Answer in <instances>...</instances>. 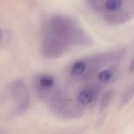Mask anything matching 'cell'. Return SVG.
I'll use <instances>...</instances> for the list:
<instances>
[{
    "label": "cell",
    "instance_id": "cell-1",
    "mask_svg": "<svg viewBox=\"0 0 134 134\" xmlns=\"http://www.w3.org/2000/svg\"><path fill=\"white\" fill-rule=\"evenodd\" d=\"M42 30L48 32L68 46L88 44L90 39L79 25L71 18L61 15L51 17L44 23Z\"/></svg>",
    "mask_w": 134,
    "mask_h": 134
},
{
    "label": "cell",
    "instance_id": "cell-2",
    "mask_svg": "<svg viewBox=\"0 0 134 134\" xmlns=\"http://www.w3.org/2000/svg\"><path fill=\"white\" fill-rule=\"evenodd\" d=\"M7 92L15 103V115L22 114L29 108L30 95L27 87L21 80H17L10 83L7 87Z\"/></svg>",
    "mask_w": 134,
    "mask_h": 134
},
{
    "label": "cell",
    "instance_id": "cell-3",
    "mask_svg": "<svg viewBox=\"0 0 134 134\" xmlns=\"http://www.w3.org/2000/svg\"><path fill=\"white\" fill-rule=\"evenodd\" d=\"M42 54L47 58L60 57L67 50L69 46L50 34L42 30Z\"/></svg>",
    "mask_w": 134,
    "mask_h": 134
},
{
    "label": "cell",
    "instance_id": "cell-4",
    "mask_svg": "<svg viewBox=\"0 0 134 134\" xmlns=\"http://www.w3.org/2000/svg\"><path fill=\"white\" fill-rule=\"evenodd\" d=\"M124 3V0H86L90 8L104 14L122 9Z\"/></svg>",
    "mask_w": 134,
    "mask_h": 134
},
{
    "label": "cell",
    "instance_id": "cell-5",
    "mask_svg": "<svg viewBox=\"0 0 134 134\" xmlns=\"http://www.w3.org/2000/svg\"><path fill=\"white\" fill-rule=\"evenodd\" d=\"M104 17L107 23L113 25L123 24L130 19L129 13L122 9L116 12L105 14Z\"/></svg>",
    "mask_w": 134,
    "mask_h": 134
},
{
    "label": "cell",
    "instance_id": "cell-6",
    "mask_svg": "<svg viewBox=\"0 0 134 134\" xmlns=\"http://www.w3.org/2000/svg\"><path fill=\"white\" fill-rule=\"evenodd\" d=\"M35 85L44 88H52L54 84V79L53 76L48 74H41L35 77Z\"/></svg>",
    "mask_w": 134,
    "mask_h": 134
},
{
    "label": "cell",
    "instance_id": "cell-7",
    "mask_svg": "<svg viewBox=\"0 0 134 134\" xmlns=\"http://www.w3.org/2000/svg\"><path fill=\"white\" fill-rule=\"evenodd\" d=\"M95 92L90 88L82 90L77 96V101L81 105H87L91 103L94 99Z\"/></svg>",
    "mask_w": 134,
    "mask_h": 134
},
{
    "label": "cell",
    "instance_id": "cell-8",
    "mask_svg": "<svg viewBox=\"0 0 134 134\" xmlns=\"http://www.w3.org/2000/svg\"><path fill=\"white\" fill-rule=\"evenodd\" d=\"M114 91L113 90H109L106 91L102 96L99 104V110L100 112L103 111L110 104L113 96Z\"/></svg>",
    "mask_w": 134,
    "mask_h": 134
},
{
    "label": "cell",
    "instance_id": "cell-9",
    "mask_svg": "<svg viewBox=\"0 0 134 134\" xmlns=\"http://www.w3.org/2000/svg\"><path fill=\"white\" fill-rule=\"evenodd\" d=\"M86 65L84 61L80 60L75 62L71 68L72 73L75 76L82 75L86 70Z\"/></svg>",
    "mask_w": 134,
    "mask_h": 134
},
{
    "label": "cell",
    "instance_id": "cell-10",
    "mask_svg": "<svg viewBox=\"0 0 134 134\" xmlns=\"http://www.w3.org/2000/svg\"><path fill=\"white\" fill-rule=\"evenodd\" d=\"M134 95V84L129 87L123 94L120 102V105L127 104Z\"/></svg>",
    "mask_w": 134,
    "mask_h": 134
},
{
    "label": "cell",
    "instance_id": "cell-11",
    "mask_svg": "<svg viewBox=\"0 0 134 134\" xmlns=\"http://www.w3.org/2000/svg\"><path fill=\"white\" fill-rule=\"evenodd\" d=\"M113 75V70L109 68L101 71L98 75V78L102 82H107L111 79Z\"/></svg>",
    "mask_w": 134,
    "mask_h": 134
},
{
    "label": "cell",
    "instance_id": "cell-12",
    "mask_svg": "<svg viewBox=\"0 0 134 134\" xmlns=\"http://www.w3.org/2000/svg\"><path fill=\"white\" fill-rule=\"evenodd\" d=\"M10 38V36L8 31L4 30L3 31H1V46L2 47L3 46H5L9 41Z\"/></svg>",
    "mask_w": 134,
    "mask_h": 134
},
{
    "label": "cell",
    "instance_id": "cell-13",
    "mask_svg": "<svg viewBox=\"0 0 134 134\" xmlns=\"http://www.w3.org/2000/svg\"><path fill=\"white\" fill-rule=\"evenodd\" d=\"M129 71L131 73L134 72V57L131 61L129 65Z\"/></svg>",
    "mask_w": 134,
    "mask_h": 134
}]
</instances>
